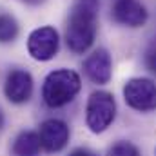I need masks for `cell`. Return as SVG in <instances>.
Instances as JSON below:
<instances>
[{
	"label": "cell",
	"mask_w": 156,
	"mask_h": 156,
	"mask_svg": "<svg viewBox=\"0 0 156 156\" xmlns=\"http://www.w3.org/2000/svg\"><path fill=\"white\" fill-rule=\"evenodd\" d=\"M42 149L47 153H60L69 142V127L64 120L49 118L40 123L38 129Z\"/></svg>",
	"instance_id": "6"
},
{
	"label": "cell",
	"mask_w": 156,
	"mask_h": 156,
	"mask_svg": "<svg viewBox=\"0 0 156 156\" xmlns=\"http://www.w3.org/2000/svg\"><path fill=\"white\" fill-rule=\"evenodd\" d=\"M2 125H4V115H2V111H0V129H2Z\"/></svg>",
	"instance_id": "16"
},
{
	"label": "cell",
	"mask_w": 156,
	"mask_h": 156,
	"mask_svg": "<svg viewBox=\"0 0 156 156\" xmlns=\"http://www.w3.org/2000/svg\"><path fill=\"white\" fill-rule=\"evenodd\" d=\"M82 89L80 75L73 69H55L51 71L42 85L44 104L51 109H58L75 100Z\"/></svg>",
	"instance_id": "2"
},
{
	"label": "cell",
	"mask_w": 156,
	"mask_h": 156,
	"mask_svg": "<svg viewBox=\"0 0 156 156\" xmlns=\"http://www.w3.org/2000/svg\"><path fill=\"white\" fill-rule=\"evenodd\" d=\"M107 156H142L140 154V149L131 144V142H116L109 151H107Z\"/></svg>",
	"instance_id": "12"
},
{
	"label": "cell",
	"mask_w": 156,
	"mask_h": 156,
	"mask_svg": "<svg viewBox=\"0 0 156 156\" xmlns=\"http://www.w3.org/2000/svg\"><path fill=\"white\" fill-rule=\"evenodd\" d=\"M98 0H75L66 29V42L76 55L85 53L96 38L98 29Z\"/></svg>",
	"instance_id": "1"
},
{
	"label": "cell",
	"mask_w": 156,
	"mask_h": 156,
	"mask_svg": "<svg viewBox=\"0 0 156 156\" xmlns=\"http://www.w3.org/2000/svg\"><path fill=\"white\" fill-rule=\"evenodd\" d=\"M26 4H31V5H37V4H42L44 0H24Z\"/></svg>",
	"instance_id": "15"
},
{
	"label": "cell",
	"mask_w": 156,
	"mask_h": 156,
	"mask_svg": "<svg viewBox=\"0 0 156 156\" xmlns=\"http://www.w3.org/2000/svg\"><path fill=\"white\" fill-rule=\"evenodd\" d=\"M125 104L140 113H149L156 109V83L151 78H131L123 85Z\"/></svg>",
	"instance_id": "4"
},
{
	"label": "cell",
	"mask_w": 156,
	"mask_h": 156,
	"mask_svg": "<svg viewBox=\"0 0 156 156\" xmlns=\"http://www.w3.org/2000/svg\"><path fill=\"white\" fill-rule=\"evenodd\" d=\"M18 35V22L11 15H0V44L13 42Z\"/></svg>",
	"instance_id": "11"
},
{
	"label": "cell",
	"mask_w": 156,
	"mask_h": 156,
	"mask_svg": "<svg viewBox=\"0 0 156 156\" xmlns=\"http://www.w3.org/2000/svg\"><path fill=\"white\" fill-rule=\"evenodd\" d=\"M4 93L11 104H26L33 94V76L26 69H13L5 76Z\"/></svg>",
	"instance_id": "8"
},
{
	"label": "cell",
	"mask_w": 156,
	"mask_h": 156,
	"mask_svg": "<svg viewBox=\"0 0 156 156\" xmlns=\"http://www.w3.org/2000/svg\"><path fill=\"white\" fill-rule=\"evenodd\" d=\"M13 154L15 156H40L42 144L40 136L35 131H22L13 142Z\"/></svg>",
	"instance_id": "10"
},
{
	"label": "cell",
	"mask_w": 156,
	"mask_h": 156,
	"mask_svg": "<svg viewBox=\"0 0 156 156\" xmlns=\"http://www.w3.org/2000/svg\"><path fill=\"white\" fill-rule=\"evenodd\" d=\"M111 15L115 22L127 27H142L149 18V13L140 0H115Z\"/></svg>",
	"instance_id": "7"
},
{
	"label": "cell",
	"mask_w": 156,
	"mask_h": 156,
	"mask_svg": "<svg viewBox=\"0 0 156 156\" xmlns=\"http://www.w3.org/2000/svg\"><path fill=\"white\" fill-rule=\"evenodd\" d=\"M60 47V37L58 31L51 26H44L35 31H31V35L27 37V51L31 55V58L38 60V62H47L51 58L56 56Z\"/></svg>",
	"instance_id": "5"
},
{
	"label": "cell",
	"mask_w": 156,
	"mask_h": 156,
	"mask_svg": "<svg viewBox=\"0 0 156 156\" xmlns=\"http://www.w3.org/2000/svg\"><path fill=\"white\" fill-rule=\"evenodd\" d=\"M69 156H98V154H94V153H93V151H89V149L80 147V149H75Z\"/></svg>",
	"instance_id": "14"
},
{
	"label": "cell",
	"mask_w": 156,
	"mask_h": 156,
	"mask_svg": "<svg viewBox=\"0 0 156 156\" xmlns=\"http://www.w3.org/2000/svg\"><path fill=\"white\" fill-rule=\"evenodd\" d=\"M116 116V102L115 96L107 91H94L87 98L85 105V123L91 133H104Z\"/></svg>",
	"instance_id": "3"
},
{
	"label": "cell",
	"mask_w": 156,
	"mask_h": 156,
	"mask_svg": "<svg viewBox=\"0 0 156 156\" xmlns=\"http://www.w3.org/2000/svg\"><path fill=\"white\" fill-rule=\"evenodd\" d=\"M145 66H147V69H149L151 73L156 75V42L151 44V47H149L147 53H145Z\"/></svg>",
	"instance_id": "13"
},
{
	"label": "cell",
	"mask_w": 156,
	"mask_h": 156,
	"mask_svg": "<svg viewBox=\"0 0 156 156\" xmlns=\"http://www.w3.org/2000/svg\"><path fill=\"white\" fill-rule=\"evenodd\" d=\"M83 73L93 83H98V85L107 83L113 75V60L109 51L104 47L93 51L83 62Z\"/></svg>",
	"instance_id": "9"
}]
</instances>
